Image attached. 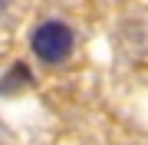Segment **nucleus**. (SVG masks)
Instances as JSON below:
<instances>
[{
	"label": "nucleus",
	"mask_w": 148,
	"mask_h": 145,
	"mask_svg": "<svg viewBox=\"0 0 148 145\" xmlns=\"http://www.w3.org/2000/svg\"><path fill=\"white\" fill-rule=\"evenodd\" d=\"M23 86H30V69L23 63H13L7 76L0 79V96H13V92H20Z\"/></svg>",
	"instance_id": "2"
},
{
	"label": "nucleus",
	"mask_w": 148,
	"mask_h": 145,
	"mask_svg": "<svg viewBox=\"0 0 148 145\" xmlns=\"http://www.w3.org/2000/svg\"><path fill=\"white\" fill-rule=\"evenodd\" d=\"M33 53L43 63H63L73 53V30L63 20H46L33 33Z\"/></svg>",
	"instance_id": "1"
}]
</instances>
